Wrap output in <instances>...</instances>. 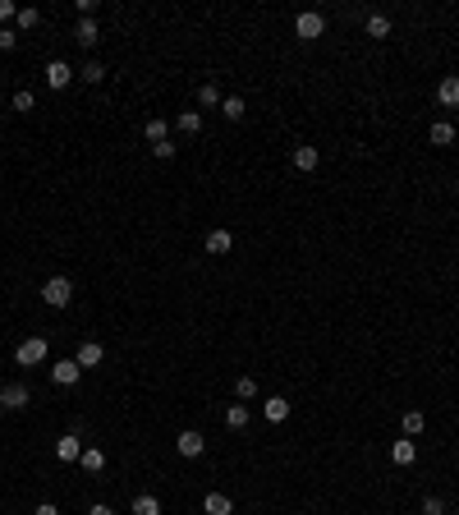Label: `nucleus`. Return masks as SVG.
<instances>
[{
  "instance_id": "obj_10",
  "label": "nucleus",
  "mask_w": 459,
  "mask_h": 515,
  "mask_svg": "<svg viewBox=\"0 0 459 515\" xmlns=\"http://www.w3.org/2000/svg\"><path fill=\"white\" fill-rule=\"evenodd\" d=\"M390 460H395L399 470H409V465L418 460V442H414V437H404V442H395V446H390Z\"/></svg>"
},
{
  "instance_id": "obj_5",
  "label": "nucleus",
  "mask_w": 459,
  "mask_h": 515,
  "mask_svg": "<svg viewBox=\"0 0 459 515\" xmlns=\"http://www.w3.org/2000/svg\"><path fill=\"white\" fill-rule=\"evenodd\" d=\"M175 451L184 455V460H198L202 451H207V442H202V433H193V428H184L179 437H175Z\"/></svg>"
},
{
  "instance_id": "obj_3",
  "label": "nucleus",
  "mask_w": 459,
  "mask_h": 515,
  "mask_svg": "<svg viewBox=\"0 0 459 515\" xmlns=\"http://www.w3.org/2000/svg\"><path fill=\"white\" fill-rule=\"evenodd\" d=\"M294 33H299V37H304V42H317V37H321V33H326V18H321V14H317V9H304V14H299V18H294Z\"/></svg>"
},
{
  "instance_id": "obj_8",
  "label": "nucleus",
  "mask_w": 459,
  "mask_h": 515,
  "mask_svg": "<svg viewBox=\"0 0 459 515\" xmlns=\"http://www.w3.org/2000/svg\"><path fill=\"white\" fill-rule=\"evenodd\" d=\"M230 249H234V235H230V230H226V226H216V230H207V254H211V258H221V254H230Z\"/></svg>"
},
{
  "instance_id": "obj_1",
  "label": "nucleus",
  "mask_w": 459,
  "mask_h": 515,
  "mask_svg": "<svg viewBox=\"0 0 459 515\" xmlns=\"http://www.w3.org/2000/svg\"><path fill=\"white\" fill-rule=\"evenodd\" d=\"M42 299H46L51 308H65V304L74 299V286H70V276H51V281L42 286Z\"/></svg>"
},
{
  "instance_id": "obj_12",
  "label": "nucleus",
  "mask_w": 459,
  "mask_h": 515,
  "mask_svg": "<svg viewBox=\"0 0 459 515\" xmlns=\"http://www.w3.org/2000/svg\"><path fill=\"white\" fill-rule=\"evenodd\" d=\"M202 511H207V515H234L230 492H207V497H202Z\"/></svg>"
},
{
  "instance_id": "obj_7",
  "label": "nucleus",
  "mask_w": 459,
  "mask_h": 515,
  "mask_svg": "<svg viewBox=\"0 0 459 515\" xmlns=\"http://www.w3.org/2000/svg\"><path fill=\"white\" fill-rule=\"evenodd\" d=\"M74 83V70L65 60H51L46 65V87H55V92H60V87H70Z\"/></svg>"
},
{
  "instance_id": "obj_24",
  "label": "nucleus",
  "mask_w": 459,
  "mask_h": 515,
  "mask_svg": "<svg viewBox=\"0 0 459 515\" xmlns=\"http://www.w3.org/2000/svg\"><path fill=\"white\" fill-rule=\"evenodd\" d=\"M221 115H226V120H243V115H248L243 97H221Z\"/></svg>"
},
{
  "instance_id": "obj_26",
  "label": "nucleus",
  "mask_w": 459,
  "mask_h": 515,
  "mask_svg": "<svg viewBox=\"0 0 459 515\" xmlns=\"http://www.w3.org/2000/svg\"><path fill=\"white\" fill-rule=\"evenodd\" d=\"M198 106H221V87L216 83H202L198 87Z\"/></svg>"
},
{
  "instance_id": "obj_19",
  "label": "nucleus",
  "mask_w": 459,
  "mask_h": 515,
  "mask_svg": "<svg viewBox=\"0 0 459 515\" xmlns=\"http://www.w3.org/2000/svg\"><path fill=\"white\" fill-rule=\"evenodd\" d=\"M455 143V124L450 120H436L432 124V148H450Z\"/></svg>"
},
{
  "instance_id": "obj_14",
  "label": "nucleus",
  "mask_w": 459,
  "mask_h": 515,
  "mask_svg": "<svg viewBox=\"0 0 459 515\" xmlns=\"http://www.w3.org/2000/svg\"><path fill=\"white\" fill-rule=\"evenodd\" d=\"M55 455H60V460H65V465H74V460H78V455H83V442H78V437H74V433H65V437H60V442H55Z\"/></svg>"
},
{
  "instance_id": "obj_20",
  "label": "nucleus",
  "mask_w": 459,
  "mask_h": 515,
  "mask_svg": "<svg viewBox=\"0 0 459 515\" xmlns=\"http://www.w3.org/2000/svg\"><path fill=\"white\" fill-rule=\"evenodd\" d=\"M175 129L179 134H198L202 129V111H179L175 115Z\"/></svg>"
},
{
  "instance_id": "obj_13",
  "label": "nucleus",
  "mask_w": 459,
  "mask_h": 515,
  "mask_svg": "<svg viewBox=\"0 0 459 515\" xmlns=\"http://www.w3.org/2000/svg\"><path fill=\"white\" fill-rule=\"evenodd\" d=\"M248 419H253L248 405H226V428L230 433H243V428H248Z\"/></svg>"
},
{
  "instance_id": "obj_18",
  "label": "nucleus",
  "mask_w": 459,
  "mask_h": 515,
  "mask_svg": "<svg viewBox=\"0 0 459 515\" xmlns=\"http://www.w3.org/2000/svg\"><path fill=\"white\" fill-rule=\"evenodd\" d=\"M262 410H267L271 423H285L289 419V401H285V396H267V405H262Z\"/></svg>"
},
{
  "instance_id": "obj_16",
  "label": "nucleus",
  "mask_w": 459,
  "mask_h": 515,
  "mask_svg": "<svg viewBox=\"0 0 459 515\" xmlns=\"http://www.w3.org/2000/svg\"><path fill=\"white\" fill-rule=\"evenodd\" d=\"M78 465H83L87 474H101V470H106V451H101V446H83V455H78Z\"/></svg>"
},
{
  "instance_id": "obj_11",
  "label": "nucleus",
  "mask_w": 459,
  "mask_h": 515,
  "mask_svg": "<svg viewBox=\"0 0 459 515\" xmlns=\"http://www.w3.org/2000/svg\"><path fill=\"white\" fill-rule=\"evenodd\" d=\"M436 102H441V106H450V111L459 106V74H446V79L436 83Z\"/></svg>"
},
{
  "instance_id": "obj_2",
  "label": "nucleus",
  "mask_w": 459,
  "mask_h": 515,
  "mask_svg": "<svg viewBox=\"0 0 459 515\" xmlns=\"http://www.w3.org/2000/svg\"><path fill=\"white\" fill-rule=\"evenodd\" d=\"M14 359H18L23 368H37V364H46V336H28V341L14 349Z\"/></svg>"
},
{
  "instance_id": "obj_25",
  "label": "nucleus",
  "mask_w": 459,
  "mask_h": 515,
  "mask_svg": "<svg viewBox=\"0 0 459 515\" xmlns=\"http://www.w3.org/2000/svg\"><path fill=\"white\" fill-rule=\"evenodd\" d=\"M367 37H377V42L390 37V18L386 14H367Z\"/></svg>"
},
{
  "instance_id": "obj_37",
  "label": "nucleus",
  "mask_w": 459,
  "mask_h": 515,
  "mask_svg": "<svg viewBox=\"0 0 459 515\" xmlns=\"http://www.w3.org/2000/svg\"><path fill=\"white\" fill-rule=\"evenodd\" d=\"M0 414H5V405H0Z\"/></svg>"
},
{
  "instance_id": "obj_22",
  "label": "nucleus",
  "mask_w": 459,
  "mask_h": 515,
  "mask_svg": "<svg viewBox=\"0 0 459 515\" xmlns=\"http://www.w3.org/2000/svg\"><path fill=\"white\" fill-rule=\"evenodd\" d=\"M399 428H404V437H418L427 428V419H423V410H404V419H399Z\"/></svg>"
},
{
  "instance_id": "obj_4",
  "label": "nucleus",
  "mask_w": 459,
  "mask_h": 515,
  "mask_svg": "<svg viewBox=\"0 0 459 515\" xmlns=\"http://www.w3.org/2000/svg\"><path fill=\"white\" fill-rule=\"evenodd\" d=\"M28 401H33V391H28L23 382H5L0 386V405H5V410H28Z\"/></svg>"
},
{
  "instance_id": "obj_36",
  "label": "nucleus",
  "mask_w": 459,
  "mask_h": 515,
  "mask_svg": "<svg viewBox=\"0 0 459 515\" xmlns=\"http://www.w3.org/2000/svg\"><path fill=\"white\" fill-rule=\"evenodd\" d=\"M87 515H115V511H111V506H106V502H96V506H92V511H87Z\"/></svg>"
},
{
  "instance_id": "obj_28",
  "label": "nucleus",
  "mask_w": 459,
  "mask_h": 515,
  "mask_svg": "<svg viewBox=\"0 0 459 515\" xmlns=\"http://www.w3.org/2000/svg\"><path fill=\"white\" fill-rule=\"evenodd\" d=\"M14 46H18V33L14 28H0V51H14Z\"/></svg>"
},
{
  "instance_id": "obj_34",
  "label": "nucleus",
  "mask_w": 459,
  "mask_h": 515,
  "mask_svg": "<svg viewBox=\"0 0 459 515\" xmlns=\"http://www.w3.org/2000/svg\"><path fill=\"white\" fill-rule=\"evenodd\" d=\"M9 18H18V9H14V0H0V23H9Z\"/></svg>"
},
{
  "instance_id": "obj_29",
  "label": "nucleus",
  "mask_w": 459,
  "mask_h": 515,
  "mask_svg": "<svg viewBox=\"0 0 459 515\" xmlns=\"http://www.w3.org/2000/svg\"><path fill=\"white\" fill-rule=\"evenodd\" d=\"M423 515H446V502L441 497H423Z\"/></svg>"
},
{
  "instance_id": "obj_9",
  "label": "nucleus",
  "mask_w": 459,
  "mask_h": 515,
  "mask_svg": "<svg viewBox=\"0 0 459 515\" xmlns=\"http://www.w3.org/2000/svg\"><path fill=\"white\" fill-rule=\"evenodd\" d=\"M289 161H294V170H317V161H321V152L317 148H308V143H299V148L294 152H289Z\"/></svg>"
},
{
  "instance_id": "obj_23",
  "label": "nucleus",
  "mask_w": 459,
  "mask_h": 515,
  "mask_svg": "<svg viewBox=\"0 0 459 515\" xmlns=\"http://www.w3.org/2000/svg\"><path fill=\"white\" fill-rule=\"evenodd\" d=\"M133 515H161V497H156V492H143V497H133Z\"/></svg>"
},
{
  "instance_id": "obj_15",
  "label": "nucleus",
  "mask_w": 459,
  "mask_h": 515,
  "mask_svg": "<svg viewBox=\"0 0 459 515\" xmlns=\"http://www.w3.org/2000/svg\"><path fill=\"white\" fill-rule=\"evenodd\" d=\"M78 368H96V364H101V359H106V349L101 345H96V341H83V345H78Z\"/></svg>"
},
{
  "instance_id": "obj_30",
  "label": "nucleus",
  "mask_w": 459,
  "mask_h": 515,
  "mask_svg": "<svg viewBox=\"0 0 459 515\" xmlns=\"http://www.w3.org/2000/svg\"><path fill=\"white\" fill-rule=\"evenodd\" d=\"M152 152H156V161H170V157H175V152H179V148H175V143H170V139H165V143H156V148H152Z\"/></svg>"
},
{
  "instance_id": "obj_32",
  "label": "nucleus",
  "mask_w": 459,
  "mask_h": 515,
  "mask_svg": "<svg viewBox=\"0 0 459 515\" xmlns=\"http://www.w3.org/2000/svg\"><path fill=\"white\" fill-rule=\"evenodd\" d=\"M33 106H37L33 92H14V111H33Z\"/></svg>"
},
{
  "instance_id": "obj_27",
  "label": "nucleus",
  "mask_w": 459,
  "mask_h": 515,
  "mask_svg": "<svg viewBox=\"0 0 459 515\" xmlns=\"http://www.w3.org/2000/svg\"><path fill=\"white\" fill-rule=\"evenodd\" d=\"M234 396H239V401H253V396H258V382H253V377H239V382H234Z\"/></svg>"
},
{
  "instance_id": "obj_31",
  "label": "nucleus",
  "mask_w": 459,
  "mask_h": 515,
  "mask_svg": "<svg viewBox=\"0 0 459 515\" xmlns=\"http://www.w3.org/2000/svg\"><path fill=\"white\" fill-rule=\"evenodd\" d=\"M83 79H87V83H101V79H106V70L92 60V65H83Z\"/></svg>"
},
{
  "instance_id": "obj_6",
  "label": "nucleus",
  "mask_w": 459,
  "mask_h": 515,
  "mask_svg": "<svg viewBox=\"0 0 459 515\" xmlns=\"http://www.w3.org/2000/svg\"><path fill=\"white\" fill-rule=\"evenodd\" d=\"M78 377H83L78 359H55V364H51V382H55V386H74Z\"/></svg>"
},
{
  "instance_id": "obj_21",
  "label": "nucleus",
  "mask_w": 459,
  "mask_h": 515,
  "mask_svg": "<svg viewBox=\"0 0 459 515\" xmlns=\"http://www.w3.org/2000/svg\"><path fill=\"white\" fill-rule=\"evenodd\" d=\"M143 134H148V143L156 148V143H165V139H170V124H165L161 115H156V120H148V124H143Z\"/></svg>"
},
{
  "instance_id": "obj_17",
  "label": "nucleus",
  "mask_w": 459,
  "mask_h": 515,
  "mask_svg": "<svg viewBox=\"0 0 459 515\" xmlns=\"http://www.w3.org/2000/svg\"><path fill=\"white\" fill-rule=\"evenodd\" d=\"M74 42H78V46H96V42H101V33H96V23H92V18H78Z\"/></svg>"
},
{
  "instance_id": "obj_35",
  "label": "nucleus",
  "mask_w": 459,
  "mask_h": 515,
  "mask_svg": "<svg viewBox=\"0 0 459 515\" xmlns=\"http://www.w3.org/2000/svg\"><path fill=\"white\" fill-rule=\"evenodd\" d=\"M33 515H60V511H55V506H51V502H42V506H37Z\"/></svg>"
},
{
  "instance_id": "obj_33",
  "label": "nucleus",
  "mask_w": 459,
  "mask_h": 515,
  "mask_svg": "<svg viewBox=\"0 0 459 515\" xmlns=\"http://www.w3.org/2000/svg\"><path fill=\"white\" fill-rule=\"evenodd\" d=\"M37 18H42L37 9H18V28H37Z\"/></svg>"
}]
</instances>
